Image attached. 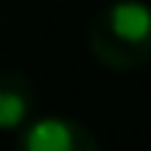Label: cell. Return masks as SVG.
Instances as JSON below:
<instances>
[{
	"mask_svg": "<svg viewBox=\"0 0 151 151\" xmlns=\"http://www.w3.org/2000/svg\"><path fill=\"white\" fill-rule=\"evenodd\" d=\"M38 89L28 72L4 69L0 72V131H24L35 120Z\"/></svg>",
	"mask_w": 151,
	"mask_h": 151,
	"instance_id": "obj_3",
	"label": "cell"
},
{
	"mask_svg": "<svg viewBox=\"0 0 151 151\" xmlns=\"http://www.w3.org/2000/svg\"><path fill=\"white\" fill-rule=\"evenodd\" d=\"M17 151H100V141L83 120L52 113L31 120L21 131Z\"/></svg>",
	"mask_w": 151,
	"mask_h": 151,
	"instance_id": "obj_2",
	"label": "cell"
},
{
	"mask_svg": "<svg viewBox=\"0 0 151 151\" xmlns=\"http://www.w3.org/2000/svg\"><path fill=\"white\" fill-rule=\"evenodd\" d=\"M86 45L100 65L134 72L151 62V7L141 0H113L86 28Z\"/></svg>",
	"mask_w": 151,
	"mask_h": 151,
	"instance_id": "obj_1",
	"label": "cell"
}]
</instances>
